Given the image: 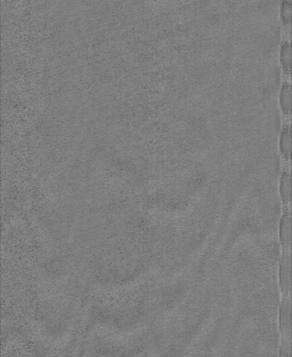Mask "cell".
I'll return each mask as SVG.
<instances>
[{"label":"cell","instance_id":"cell-6","mask_svg":"<svg viewBox=\"0 0 292 357\" xmlns=\"http://www.w3.org/2000/svg\"><path fill=\"white\" fill-rule=\"evenodd\" d=\"M291 87L290 85H284L283 87L280 89L279 103L280 108L285 113H290L291 111Z\"/></svg>","mask_w":292,"mask_h":357},{"label":"cell","instance_id":"cell-4","mask_svg":"<svg viewBox=\"0 0 292 357\" xmlns=\"http://www.w3.org/2000/svg\"><path fill=\"white\" fill-rule=\"evenodd\" d=\"M291 176L288 172H284L280 177L279 191L285 204H290L291 202Z\"/></svg>","mask_w":292,"mask_h":357},{"label":"cell","instance_id":"cell-7","mask_svg":"<svg viewBox=\"0 0 292 357\" xmlns=\"http://www.w3.org/2000/svg\"><path fill=\"white\" fill-rule=\"evenodd\" d=\"M292 49L290 44H285L280 51V60L285 70L290 71L292 66Z\"/></svg>","mask_w":292,"mask_h":357},{"label":"cell","instance_id":"cell-1","mask_svg":"<svg viewBox=\"0 0 292 357\" xmlns=\"http://www.w3.org/2000/svg\"><path fill=\"white\" fill-rule=\"evenodd\" d=\"M291 296L284 297L280 307V335H281V347L280 355H291Z\"/></svg>","mask_w":292,"mask_h":357},{"label":"cell","instance_id":"cell-8","mask_svg":"<svg viewBox=\"0 0 292 357\" xmlns=\"http://www.w3.org/2000/svg\"><path fill=\"white\" fill-rule=\"evenodd\" d=\"M281 17L285 23L289 24L291 21L292 8L291 3L288 0H284L281 9Z\"/></svg>","mask_w":292,"mask_h":357},{"label":"cell","instance_id":"cell-5","mask_svg":"<svg viewBox=\"0 0 292 357\" xmlns=\"http://www.w3.org/2000/svg\"><path fill=\"white\" fill-rule=\"evenodd\" d=\"M291 131L290 129H285L280 134L279 148L282 156L287 159L291 156Z\"/></svg>","mask_w":292,"mask_h":357},{"label":"cell","instance_id":"cell-3","mask_svg":"<svg viewBox=\"0 0 292 357\" xmlns=\"http://www.w3.org/2000/svg\"><path fill=\"white\" fill-rule=\"evenodd\" d=\"M292 219L290 213H285L280 223V241L282 250L292 251Z\"/></svg>","mask_w":292,"mask_h":357},{"label":"cell","instance_id":"cell-2","mask_svg":"<svg viewBox=\"0 0 292 357\" xmlns=\"http://www.w3.org/2000/svg\"><path fill=\"white\" fill-rule=\"evenodd\" d=\"M291 251L282 250L280 262V289L284 297L291 295Z\"/></svg>","mask_w":292,"mask_h":357}]
</instances>
